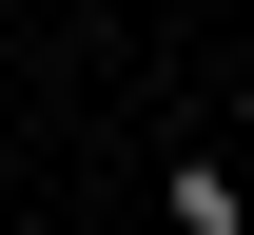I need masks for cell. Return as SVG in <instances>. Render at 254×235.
<instances>
[{
  "instance_id": "obj_1",
  "label": "cell",
  "mask_w": 254,
  "mask_h": 235,
  "mask_svg": "<svg viewBox=\"0 0 254 235\" xmlns=\"http://www.w3.org/2000/svg\"><path fill=\"white\" fill-rule=\"evenodd\" d=\"M157 216H176V235H254V196H235L215 157H176V176H157Z\"/></svg>"
},
{
  "instance_id": "obj_2",
  "label": "cell",
  "mask_w": 254,
  "mask_h": 235,
  "mask_svg": "<svg viewBox=\"0 0 254 235\" xmlns=\"http://www.w3.org/2000/svg\"><path fill=\"white\" fill-rule=\"evenodd\" d=\"M157 20H195V0H157Z\"/></svg>"
},
{
  "instance_id": "obj_3",
  "label": "cell",
  "mask_w": 254,
  "mask_h": 235,
  "mask_svg": "<svg viewBox=\"0 0 254 235\" xmlns=\"http://www.w3.org/2000/svg\"><path fill=\"white\" fill-rule=\"evenodd\" d=\"M0 20H20V0H0Z\"/></svg>"
}]
</instances>
